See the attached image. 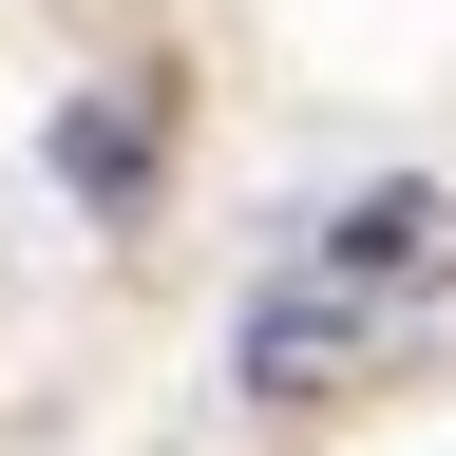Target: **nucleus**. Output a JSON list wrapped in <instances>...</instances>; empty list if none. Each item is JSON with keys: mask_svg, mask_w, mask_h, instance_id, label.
Masks as SVG:
<instances>
[{"mask_svg": "<svg viewBox=\"0 0 456 456\" xmlns=\"http://www.w3.org/2000/svg\"><path fill=\"white\" fill-rule=\"evenodd\" d=\"M57 171H77L95 209H134V191H152V95H95V114H57Z\"/></svg>", "mask_w": 456, "mask_h": 456, "instance_id": "obj_3", "label": "nucleus"}, {"mask_svg": "<svg viewBox=\"0 0 456 456\" xmlns=\"http://www.w3.org/2000/svg\"><path fill=\"white\" fill-rule=\"evenodd\" d=\"M323 285H419L437 266V191L399 171V191H362V209H323V248H305Z\"/></svg>", "mask_w": 456, "mask_h": 456, "instance_id": "obj_2", "label": "nucleus"}, {"mask_svg": "<svg viewBox=\"0 0 456 456\" xmlns=\"http://www.w3.org/2000/svg\"><path fill=\"white\" fill-rule=\"evenodd\" d=\"M380 362V285H266V305H248V342H228V380H248V399H285V419H305V399H342V380H362Z\"/></svg>", "mask_w": 456, "mask_h": 456, "instance_id": "obj_1", "label": "nucleus"}]
</instances>
